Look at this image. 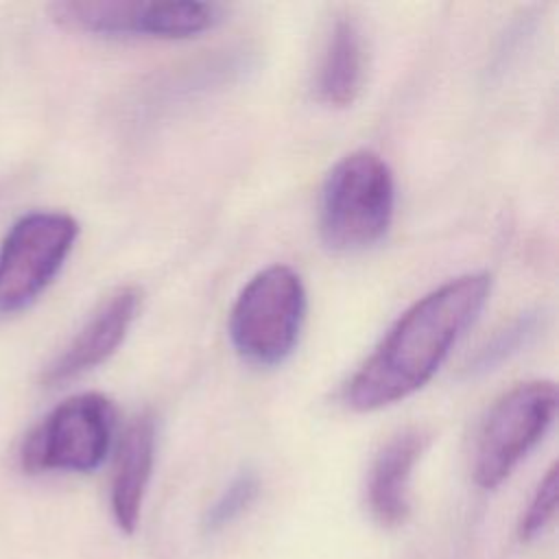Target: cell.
I'll return each mask as SVG.
<instances>
[{"instance_id": "4fadbf2b", "label": "cell", "mask_w": 559, "mask_h": 559, "mask_svg": "<svg viewBox=\"0 0 559 559\" xmlns=\"http://www.w3.org/2000/svg\"><path fill=\"white\" fill-rule=\"evenodd\" d=\"M258 491H260L258 474L253 469H240L205 511L201 522L203 531L218 533L231 522H236L255 502Z\"/></svg>"}, {"instance_id": "6da1fadb", "label": "cell", "mask_w": 559, "mask_h": 559, "mask_svg": "<svg viewBox=\"0 0 559 559\" xmlns=\"http://www.w3.org/2000/svg\"><path fill=\"white\" fill-rule=\"evenodd\" d=\"M489 290V273H467L417 299L349 378L343 402L369 413L419 391L476 321Z\"/></svg>"}, {"instance_id": "8992f818", "label": "cell", "mask_w": 559, "mask_h": 559, "mask_svg": "<svg viewBox=\"0 0 559 559\" xmlns=\"http://www.w3.org/2000/svg\"><path fill=\"white\" fill-rule=\"evenodd\" d=\"M79 236L66 212H31L17 218L0 245V312L33 304L55 280Z\"/></svg>"}, {"instance_id": "7a4b0ae2", "label": "cell", "mask_w": 559, "mask_h": 559, "mask_svg": "<svg viewBox=\"0 0 559 559\" xmlns=\"http://www.w3.org/2000/svg\"><path fill=\"white\" fill-rule=\"evenodd\" d=\"M395 181L373 151H354L328 173L319 201V236L334 253H356L380 242L393 221Z\"/></svg>"}, {"instance_id": "7c38bea8", "label": "cell", "mask_w": 559, "mask_h": 559, "mask_svg": "<svg viewBox=\"0 0 559 559\" xmlns=\"http://www.w3.org/2000/svg\"><path fill=\"white\" fill-rule=\"evenodd\" d=\"M544 325V312L542 310H526L518 314L511 323L500 328L469 360L467 371L472 376H480L487 371L498 369L504 360H509L513 354L524 349L539 328Z\"/></svg>"}, {"instance_id": "5b68a950", "label": "cell", "mask_w": 559, "mask_h": 559, "mask_svg": "<svg viewBox=\"0 0 559 559\" xmlns=\"http://www.w3.org/2000/svg\"><path fill=\"white\" fill-rule=\"evenodd\" d=\"M116 408L100 393H79L61 402L24 439L20 459L28 474L61 469L92 472L111 445Z\"/></svg>"}, {"instance_id": "9c48e42d", "label": "cell", "mask_w": 559, "mask_h": 559, "mask_svg": "<svg viewBox=\"0 0 559 559\" xmlns=\"http://www.w3.org/2000/svg\"><path fill=\"white\" fill-rule=\"evenodd\" d=\"M426 445V430L404 428L376 454L367 478V504L378 524L395 528L406 522L411 513V476Z\"/></svg>"}, {"instance_id": "3957f363", "label": "cell", "mask_w": 559, "mask_h": 559, "mask_svg": "<svg viewBox=\"0 0 559 559\" xmlns=\"http://www.w3.org/2000/svg\"><path fill=\"white\" fill-rule=\"evenodd\" d=\"M304 319L306 288L299 273L271 264L238 293L229 312V338L249 365L275 367L293 354Z\"/></svg>"}, {"instance_id": "52a82bcc", "label": "cell", "mask_w": 559, "mask_h": 559, "mask_svg": "<svg viewBox=\"0 0 559 559\" xmlns=\"http://www.w3.org/2000/svg\"><path fill=\"white\" fill-rule=\"evenodd\" d=\"M52 17L74 31L105 37H157L186 39L214 28L223 20V9L212 2H140V0H96L57 2Z\"/></svg>"}, {"instance_id": "30bf717a", "label": "cell", "mask_w": 559, "mask_h": 559, "mask_svg": "<svg viewBox=\"0 0 559 559\" xmlns=\"http://www.w3.org/2000/svg\"><path fill=\"white\" fill-rule=\"evenodd\" d=\"M155 463V419L142 413L124 428L111 478V513L122 533H133Z\"/></svg>"}, {"instance_id": "8fae6325", "label": "cell", "mask_w": 559, "mask_h": 559, "mask_svg": "<svg viewBox=\"0 0 559 559\" xmlns=\"http://www.w3.org/2000/svg\"><path fill=\"white\" fill-rule=\"evenodd\" d=\"M367 48L358 22L349 15L334 20L317 68V96L330 107L352 105L365 83Z\"/></svg>"}, {"instance_id": "277c9868", "label": "cell", "mask_w": 559, "mask_h": 559, "mask_svg": "<svg viewBox=\"0 0 559 559\" xmlns=\"http://www.w3.org/2000/svg\"><path fill=\"white\" fill-rule=\"evenodd\" d=\"M557 386L531 380L507 391L487 413L474 450V480L493 489L537 445L555 419Z\"/></svg>"}, {"instance_id": "5bb4252c", "label": "cell", "mask_w": 559, "mask_h": 559, "mask_svg": "<svg viewBox=\"0 0 559 559\" xmlns=\"http://www.w3.org/2000/svg\"><path fill=\"white\" fill-rule=\"evenodd\" d=\"M557 496H559V474L557 465H550L544 478L539 480L526 511L520 518L518 535L522 542H531L550 524L557 511Z\"/></svg>"}, {"instance_id": "ba28073f", "label": "cell", "mask_w": 559, "mask_h": 559, "mask_svg": "<svg viewBox=\"0 0 559 559\" xmlns=\"http://www.w3.org/2000/svg\"><path fill=\"white\" fill-rule=\"evenodd\" d=\"M140 301L142 293L135 286H122L107 295L66 349L48 365L41 376L44 386H61L105 362L124 341L138 317Z\"/></svg>"}]
</instances>
